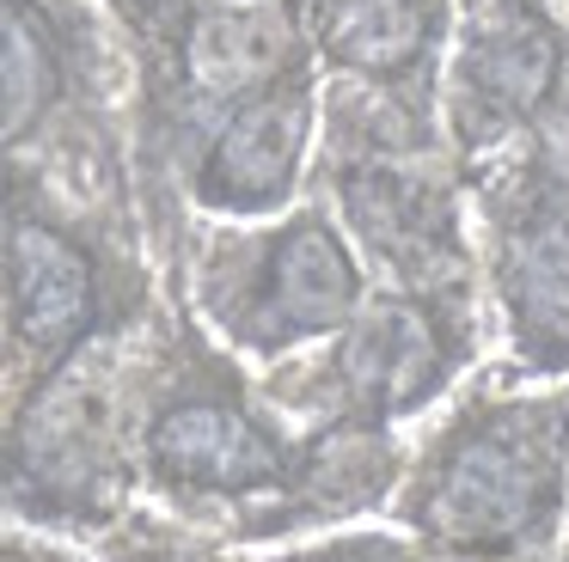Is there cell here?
<instances>
[{"instance_id":"obj_1","label":"cell","mask_w":569,"mask_h":562,"mask_svg":"<svg viewBox=\"0 0 569 562\" xmlns=\"http://www.w3.org/2000/svg\"><path fill=\"white\" fill-rule=\"evenodd\" d=\"M569 398L551 403H483L459 415L417 464L405 520L453 556L508 562L545 544L563 513Z\"/></svg>"},{"instance_id":"obj_2","label":"cell","mask_w":569,"mask_h":562,"mask_svg":"<svg viewBox=\"0 0 569 562\" xmlns=\"http://www.w3.org/2000/svg\"><path fill=\"white\" fill-rule=\"evenodd\" d=\"M148 464L166 489H184V495H258V489H295L300 476L282 440L251 422L227 379L184 385L172 403L153 410Z\"/></svg>"},{"instance_id":"obj_3","label":"cell","mask_w":569,"mask_h":562,"mask_svg":"<svg viewBox=\"0 0 569 562\" xmlns=\"http://www.w3.org/2000/svg\"><path fill=\"white\" fill-rule=\"evenodd\" d=\"M466 342L471 330H453L447 312H435L417 293L380 300L356 318L343 349L331 354L325 385L343 398L349 415H361V428L392 422V415H410L417 403H429L453 379V361L466 354Z\"/></svg>"},{"instance_id":"obj_4","label":"cell","mask_w":569,"mask_h":562,"mask_svg":"<svg viewBox=\"0 0 569 562\" xmlns=\"http://www.w3.org/2000/svg\"><path fill=\"white\" fill-rule=\"evenodd\" d=\"M356 305V269H349L343 244L319 227V220H300L282 239L263 251L258 275L246 288L214 293V312L233 330L239 342H251L258 354H276L300 337H319L337 330Z\"/></svg>"},{"instance_id":"obj_5","label":"cell","mask_w":569,"mask_h":562,"mask_svg":"<svg viewBox=\"0 0 569 562\" xmlns=\"http://www.w3.org/2000/svg\"><path fill=\"white\" fill-rule=\"evenodd\" d=\"M496 288L527 373L569 361V208L527 202L496 244Z\"/></svg>"},{"instance_id":"obj_6","label":"cell","mask_w":569,"mask_h":562,"mask_svg":"<svg viewBox=\"0 0 569 562\" xmlns=\"http://www.w3.org/2000/svg\"><path fill=\"white\" fill-rule=\"evenodd\" d=\"M7 300H13V342H26L31 354H68L80 349V337L92 330L99 312V275L74 251V239H62L43 220H19L7 239Z\"/></svg>"},{"instance_id":"obj_7","label":"cell","mask_w":569,"mask_h":562,"mask_svg":"<svg viewBox=\"0 0 569 562\" xmlns=\"http://www.w3.org/2000/svg\"><path fill=\"white\" fill-rule=\"evenodd\" d=\"M557 43L545 19L520 12L515 0H471L466 19V49H459V86L471 92V110L515 117L551 80Z\"/></svg>"},{"instance_id":"obj_8","label":"cell","mask_w":569,"mask_h":562,"mask_svg":"<svg viewBox=\"0 0 569 562\" xmlns=\"http://www.w3.org/2000/svg\"><path fill=\"white\" fill-rule=\"evenodd\" d=\"M300 141H307V98L282 92L251 104L246 117L227 129V141L214 147V165L202 178V195L221 208H239V214H258V208H276L295 183V159Z\"/></svg>"},{"instance_id":"obj_9","label":"cell","mask_w":569,"mask_h":562,"mask_svg":"<svg viewBox=\"0 0 569 562\" xmlns=\"http://www.w3.org/2000/svg\"><path fill=\"white\" fill-rule=\"evenodd\" d=\"M331 43L337 56L361 61V68H392L417 49V12L405 0H343Z\"/></svg>"},{"instance_id":"obj_10","label":"cell","mask_w":569,"mask_h":562,"mask_svg":"<svg viewBox=\"0 0 569 562\" xmlns=\"http://www.w3.org/2000/svg\"><path fill=\"white\" fill-rule=\"evenodd\" d=\"M43 92H50V56H43V43H38V24L13 12V19H7V122L26 129V122L38 117Z\"/></svg>"},{"instance_id":"obj_11","label":"cell","mask_w":569,"mask_h":562,"mask_svg":"<svg viewBox=\"0 0 569 562\" xmlns=\"http://www.w3.org/2000/svg\"><path fill=\"white\" fill-rule=\"evenodd\" d=\"M282 562H429V556H422V550H410V544H398V538L361 532V538H337V544L300 550V556H282Z\"/></svg>"},{"instance_id":"obj_12","label":"cell","mask_w":569,"mask_h":562,"mask_svg":"<svg viewBox=\"0 0 569 562\" xmlns=\"http://www.w3.org/2000/svg\"><path fill=\"white\" fill-rule=\"evenodd\" d=\"M111 562H214V556H197V550H117Z\"/></svg>"}]
</instances>
